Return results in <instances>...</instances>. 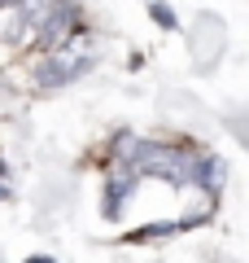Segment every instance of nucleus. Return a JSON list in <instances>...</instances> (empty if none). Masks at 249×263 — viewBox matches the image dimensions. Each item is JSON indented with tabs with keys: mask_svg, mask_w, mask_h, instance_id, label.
Returning <instances> with one entry per match:
<instances>
[{
	"mask_svg": "<svg viewBox=\"0 0 249 263\" xmlns=\"http://www.w3.org/2000/svg\"><path fill=\"white\" fill-rule=\"evenodd\" d=\"M31 263H53V259H31Z\"/></svg>",
	"mask_w": 249,
	"mask_h": 263,
	"instance_id": "f257e3e1",
	"label": "nucleus"
}]
</instances>
